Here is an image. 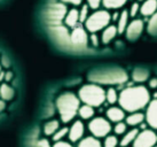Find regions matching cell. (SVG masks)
<instances>
[{
    "label": "cell",
    "mask_w": 157,
    "mask_h": 147,
    "mask_svg": "<svg viewBox=\"0 0 157 147\" xmlns=\"http://www.w3.org/2000/svg\"><path fill=\"white\" fill-rule=\"evenodd\" d=\"M13 73H12V71H6V73H5V82L6 83H8V82H10V81H12V79H13Z\"/></svg>",
    "instance_id": "f35d334b"
},
{
    "label": "cell",
    "mask_w": 157,
    "mask_h": 147,
    "mask_svg": "<svg viewBox=\"0 0 157 147\" xmlns=\"http://www.w3.org/2000/svg\"><path fill=\"white\" fill-rule=\"evenodd\" d=\"M90 6L88 5H82V8L79 9V21L84 23L90 16Z\"/></svg>",
    "instance_id": "f1b7e54d"
},
{
    "label": "cell",
    "mask_w": 157,
    "mask_h": 147,
    "mask_svg": "<svg viewBox=\"0 0 157 147\" xmlns=\"http://www.w3.org/2000/svg\"><path fill=\"white\" fill-rule=\"evenodd\" d=\"M150 101V92L144 85L124 89L118 97V104L125 112L134 113L146 108Z\"/></svg>",
    "instance_id": "6da1fadb"
},
{
    "label": "cell",
    "mask_w": 157,
    "mask_h": 147,
    "mask_svg": "<svg viewBox=\"0 0 157 147\" xmlns=\"http://www.w3.org/2000/svg\"><path fill=\"white\" fill-rule=\"evenodd\" d=\"M118 145H119V140L113 134H108L107 137H105V141L102 143L103 147H117Z\"/></svg>",
    "instance_id": "4316f807"
},
{
    "label": "cell",
    "mask_w": 157,
    "mask_h": 147,
    "mask_svg": "<svg viewBox=\"0 0 157 147\" xmlns=\"http://www.w3.org/2000/svg\"><path fill=\"white\" fill-rule=\"evenodd\" d=\"M118 97H119V94L116 91V89H113V87H109L105 91V101H108L110 105L118 102Z\"/></svg>",
    "instance_id": "d4e9b609"
},
{
    "label": "cell",
    "mask_w": 157,
    "mask_h": 147,
    "mask_svg": "<svg viewBox=\"0 0 157 147\" xmlns=\"http://www.w3.org/2000/svg\"><path fill=\"white\" fill-rule=\"evenodd\" d=\"M157 144V134L153 129H144L132 144L133 147H154Z\"/></svg>",
    "instance_id": "52a82bcc"
},
{
    "label": "cell",
    "mask_w": 157,
    "mask_h": 147,
    "mask_svg": "<svg viewBox=\"0 0 157 147\" xmlns=\"http://www.w3.org/2000/svg\"><path fill=\"white\" fill-rule=\"evenodd\" d=\"M87 5L93 10H98L102 6V0H87Z\"/></svg>",
    "instance_id": "1f68e13d"
},
{
    "label": "cell",
    "mask_w": 157,
    "mask_h": 147,
    "mask_svg": "<svg viewBox=\"0 0 157 147\" xmlns=\"http://www.w3.org/2000/svg\"><path fill=\"white\" fill-rule=\"evenodd\" d=\"M154 147H157V145H155V146H154Z\"/></svg>",
    "instance_id": "f6af8a7d"
},
{
    "label": "cell",
    "mask_w": 157,
    "mask_h": 147,
    "mask_svg": "<svg viewBox=\"0 0 157 147\" xmlns=\"http://www.w3.org/2000/svg\"><path fill=\"white\" fill-rule=\"evenodd\" d=\"M84 134H85V124L83 123V121L77 120L69 128L68 138L71 143H78L79 140L84 138Z\"/></svg>",
    "instance_id": "30bf717a"
},
{
    "label": "cell",
    "mask_w": 157,
    "mask_h": 147,
    "mask_svg": "<svg viewBox=\"0 0 157 147\" xmlns=\"http://www.w3.org/2000/svg\"><path fill=\"white\" fill-rule=\"evenodd\" d=\"M149 87L150 89H153V90H155V89H157V77H153L149 79Z\"/></svg>",
    "instance_id": "8d00e7d4"
},
{
    "label": "cell",
    "mask_w": 157,
    "mask_h": 147,
    "mask_svg": "<svg viewBox=\"0 0 157 147\" xmlns=\"http://www.w3.org/2000/svg\"><path fill=\"white\" fill-rule=\"evenodd\" d=\"M90 42H91V44L94 47H98L100 45V38H99V36H98L96 32L91 34V36H90Z\"/></svg>",
    "instance_id": "d6a6232c"
},
{
    "label": "cell",
    "mask_w": 157,
    "mask_h": 147,
    "mask_svg": "<svg viewBox=\"0 0 157 147\" xmlns=\"http://www.w3.org/2000/svg\"><path fill=\"white\" fill-rule=\"evenodd\" d=\"M0 71H1V65H0Z\"/></svg>",
    "instance_id": "ee69618b"
},
{
    "label": "cell",
    "mask_w": 157,
    "mask_h": 147,
    "mask_svg": "<svg viewBox=\"0 0 157 147\" xmlns=\"http://www.w3.org/2000/svg\"><path fill=\"white\" fill-rule=\"evenodd\" d=\"M136 1H138V2H141V1H144V0H136Z\"/></svg>",
    "instance_id": "7bdbcfd3"
},
{
    "label": "cell",
    "mask_w": 157,
    "mask_h": 147,
    "mask_svg": "<svg viewBox=\"0 0 157 147\" xmlns=\"http://www.w3.org/2000/svg\"><path fill=\"white\" fill-rule=\"evenodd\" d=\"M128 0H102L105 9H119L124 7Z\"/></svg>",
    "instance_id": "cb8c5ba5"
},
{
    "label": "cell",
    "mask_w": 157,
    "mask_h": 147,
    "mask_svg": "<svg viewBox=\"0 0 157 147\" xmlns=\"http://www.w3.org/2000/svg\"><path fill=\"white\" fill-rule=\"evenodd\" d=\"M147 30H148V32L150 34V35L157 36V12L150 16Z\"/></svg>",
    "instance_id": "484cf974"
},
{
    "label": "cell",
    "mask_w": 157,
    "mask_h": 147,
    "mask_svg": "<svg viewBox=\"0 0 157 147\" xmlns=\"http://www.w3.org/2000/svg\"><path fill=\"white\" fill-rule=\"evenodd\" d=\"M35 147H52V145H51V143L48 141L47 139H39L38 141H37V144H36Z\"/></svg>",
    "instance_id": "836d02e7"
},
{
    "label": "cell",
    "mask_w": 157,
    "mask_h": 147,
    "mask_svg": "<svg viewBox=\"0 0 157 147\" xmlns=\"http://www.w3.org/2000/svg\"><path fill=\"white\" fill-rule=\"evenodd\" d=\"M79 10L77 8H70L68 9L66 16H64V23L68 28L74 29L78 26L79 23Z\"/></svg>",
    "instance_id": "5bb4252c"
},
{
    "label": "cell",
    "mask_w": 157,
    "mask_h": 147,
    "mask_svg": "<svg viewBox=\"0 0 157 147\" xmlns=\"http://www.w3.org/2000/svg\"><path fill=\"white\" fill-rule=\"evenodd\" d=\"M110 22H111V14L108 12V9H98L90 14L87 20L84 22V26L88 32L93 34L102 31L105 26H109Z\"/></svg>",
    "instance_id": "5b68a950"
},
{
    "label": "cell",
    "mask_w": 157,
    "mask_h": 147,
    "mask_svg": "<svg viewBox=\"0 0 157 147\" xmlns=\"http://www.w3.org/2000/svg\"><path fill=\"white\" fill-rule=\"evenodd\" d=\"M128 18H130V13H128L127 9H124L122 13H119L117 24H116L119 35H122V34L125 32V29H126L127 24H128Z\"/></svg>",
    "instance_id": "e0dca14e"
},
{
    "label": "cell",
    "mask_w": 157,
    "mask_h": 147,
    "mask_svg": "<svg viewBox=\"0 0 157 147\" xmlns=\"http://www.w3.org/2000/svg\"><path fill=\"white\" fill-rule=\"evenodd\" d=\"M4 79H5V71L1 70V71H0V82H2Z\"/></svg>",
    "instance_id": "b9f144b4"
},
{
    "label": "cell",
    "mask_w": 157,
    "mask_h": 147,
    "mask_svg": "<svg viewBox=\"0 0 157 147\" xmlns=\"http://www.w3.org/2000/svg\"><path fill=\"white\" fill-rule=\"evenodd\" d=\"M144 117H146L144 120L147 122V125L150 126V129L157 130V99L149 101Z\"/></svg>",
    "instance_id": "8fae6325"
},
{
    "label": "cell",
    "mask_w": 157,
    "mask_h": 147,
    "mask_svg": "<svg viewBox=\"0 0 157 147\" xmlns=\"http://www.w3.org/2000/svg\"><path fill=\"white\" fill-rule=\"evenodd\" d=\"M149 78V71L144 68H136L132 73V79L136 83H144Z\"/></svg>",
    "instance_id": "7402d4cb"
},
{
    "label": "cell",
    "mask_w": 157,
    "mask_h": 147,
    "mask_svg": "<svg viewBox=\"0 0 157 147\" xmlns=\"http://www.w3.org/2000/svg\"><path fill=\"white\" fill-rule=\"evenodd\" d=\"M127 74L122 69H103L90 74V81L95 84H122L127 81Z\"/></svg>",
    "instance_id": "277c9868"
},
{
    "label": "cell",
    "mask_w": 157,
    "mask_h": 147,
    "mask_svg": "<svg viewBox=\"0 0 157 147\" xmlns=\"http://www.w3.org/2000/svg\"><path fill=\"white\" fill-rule=\"evenodd\" d=\"M0 99H1V98H0Z\"/></svg>",
    "instance_id": "bcb514c9"
},
{
    "label": "cell",
    "mask_w": 157,
    "mask_h": 147,
    "mask_svg": "<svg viewBox=\"0 0 157 147\" xmlns=\"http://www.w3.org/2000/svg\"><path fill=\"white\" fill-rule=\"evenodd\" d=\"M9 66H10V62H9L8 58H6V56H1V67L8 68Z\"/></svg>",
    "instance_id": "74e56055"
},
{
    "label": "cell",
    "mask_w": 157,
    "mask_h": 147,
    "mask_svg": "<svg viewBox=\"0 0 157 147\" xmlns=\"http://www.w3.org/2000/svg\"><path fill=\"white\" fill-rule=\"evenodd\" d=\"M107 118L113 123H118L122 122L123 120H125V110L119 106V107H110L107 113Z\"/></svg>",
    "instance_id": "7c38bea8"
},
{
    "label": "cell",
    "mask_w": 157,
    "mask_h": 147,
    "mask_svg": "<svg viewBox=\"0 0 157 147\" xmlns=\"http://www.w3.org/2000/svg\"><path fill=\"white\" fill-rule=\"evenodd\" d=\"M118 16H119V13H113V15L111 16V21H116V20H118Z\"/></svg>",
    "instance_id": "60d3db41"
},
{
    "label": "cell",
    "mask_w": 157,
    "mask_h": 147,
    "mask_svg": "<svg viewBox=\"0 0 157 147\" xmlns=\"http://www.w3.org/2000/svg\"><path fill=\"white\" fill-rule=\"evenodd\" d=\"M157 12V0H144L142 5H140V14L148 18Z\"/></svg>",
    "instance_id": "4fadbf2b"
},
{
    "label": "cell",
    "mask_w": 157,
    "mask_h": 147,
    "mask_svg": "<svg viewBox=\"0 0 157 147\" xmlns=\"http://www.w3.org/2000/svg\"><path fill=\"white\" fill-rule=\"evenodd\" d=\"M94 107H92L90 105H82L78 109V115L82 120H91L94 117Z\"/></svg>",
    "instance_id": "603a6c76"
},
{
    "label": "cell",
    "mask_w": 157,
    "mask_h": 147,
    "mask_svg": "<svg viewBox=\"0 0 157 147\" xmlns=\"http://www.w3.org/2000/svg\"><path fill=\"white\" fill-rule=\"evenodd\" d=\"M144 114L141 112H134V113H130V115H127L125 117V123L130 126H138L140 125L141 123H144Z\"/></svg>",
    "instance_id": "2e32d148"
},
{
    "label": "cell",
    "mask_w": 157,
    "mask_h": 147,
    "mask_svg": "<svg viewBox=\"0 0 157 147\" xmlns=\"http://www.w3.org/2000/svg\"><path fill=\"white\" fill-rule=\"evenodd\" d=\"M70 39H71V43L74 44L75 46H77V47H85L88 44L87 30L84 29L83 26H77L76 28L72 29Z\"/></svg>",
    "instance_id": "9c48e42d"
},
{
    "label": "cell",
    "mask_w": 157,
    "mask_h": 147,
    "mask_svg": "<svg viewBox=\"0 0 157 147\" xmlns=\"http://www.w3.org/2000/svg\"><path fill=\"white\" fill-rule=\"evenodd\" d=\"M113 126L110 124V121L102 116L93 117L88 123V131L92 136L96 138H105L111 132Z\"/></svg>",
    "instance_id": "8992f818"
},
{
    "label": "cell",
    "mask_w": 157,
    "mask_h": 147,
    "mask_svg": "<svg viewBox=\"0 0 157 147\" xmlns=\"http://www.w3.org/2000/svg\"><path fill=\"white\" fill-rule=\"evenodd\" d=\"M68 132H69V128H67V126L60 128V129L57 130L56 132L52 136L53 141L55 143V141H60V140H62L66 136H68Z\"/></svg>",
    "instance_id": "83f0119b"
},
{
    "label": "cell",
    "mask_w": 157,
    "mask_h": 147,
    "mask_svg": "<svg viewBox=\"0 0 157 147\" xmlns=\"http://www.w3.org/2000/svg\"><path fill=\"white\" fill-rule=\"evenodd\" d=\"M61 128L59 120H49L44 124V133L47 137H52L57 130Z\"/></svg>",
    "instance_id": "d6986e66"
},
{
    "label": "cell",
    "mask_w": 157,
    "mask_h": 147,
    "mask_svg": "<svg viewBox=\"0 0 157 147\" xmlns=\"http://www.w3.org/2000/svg\"><path fill=\"white\" fill-rule=\"evenodd\" d=\"M118 35L117 26L113 24H109L108 26H105L102 30V35H101V43L102 44H109L110 42H113V39L116 38V36Z\"/></svg>",
    "instance_id": "9a60e30c"
},
{
    "label": "cell",
    "mask_w": 157,
    "mask_h": 147,
    "mask_svg": "<svg viewBox=\"0 0 157 147\" xmlns=\"http://www.w3.org/2000/svg\"><path fill=\"white\" fill-rule=\"evenodd\" d=\"M77 147H103L99 138H96L94 136H88L85 137L82 140L78 141V146Z\"/></svg>",
    "instance_id": "ffe728a7"
},
{
    "label": "cell",
    "mask_w": 157,
    "mask_h": 147,
    "mask_svg": "<svg viewBox=\"0 0 157 147\" xmlns=\"http://www.w3.org/2000/svg\"><path fill=\"white\" fill-rule=\"evenodd\" d=\"M78 98L80 102L85 105H90L92 107H100L105 101V90L95 83L85 84L79 89Z\"/></svg>",
    "instance_id": "3957f363"
},
{
    "label": "cell",
    "mask_w": 157,
    "mask_h": 147,
    "mask_svg": "<svg viewBox=\"0 0 157 147\" xmlns=\"http://www.w3.org/2000/svg\"><path fill=\"white\" fill-rule=\"evenodd\" d=\"M128 13H130V18H133L140 13V4L138 1H135V2H133L131 5V8L128 10Z\"/></svg>",
    "instance_id": "4dcf8cb0"
},
{
    "label": "cell",
    "mask_w": 157,
    "mask_h": 147,
    "mask_svg": "<svg viewBox=\"0 0 157 147\" xmlns=\"http://www.w3.org/2000/svg\"><path fill=\"white\" fill-rule=\"evenodd\" d=\"M61 1L68 5H74V6H78L83 2V0H61Z\"/></svg>",
    "instance_id": "d590c367"
},
{
    "label": "cell",
    "mask_w": 157,
    "mask_h": 147,
    "mask_svg": "<svg viewBox=\"0 0 157 147\" xmlns=\"http://www.w3.org/2000/svg\"><path fill=\"white\" fill-rule=\"evenodd\" d=\"M6 108V101L2 99H0V112H2Z\"/></svg>",
    "instance_id": "ab89813d"
},
{
    "label": "cell",
    "mask_w": 157,
    "mask_h": 147,
    "mask_svg": "<svg viewBox=\"0 0 157 147\" xmlns=\"http://www.w3.org/2000/svg\"><path fill=\"white\" fill-rule=\"evenodd\" d=\"M15 95V91L12 86H9L8 84L2 83L0 84V98L5 101H10Z\"/></svg>",
    "instance_id": "44dd1931"
},
{
    "label": "cell",
    "mask_w": 157,
    "mask_h": 147,
    "mask_svg": "<svg viewBox=\"0 0 157 147\" xmlns=\"http://www.w3.org/2000/svg\"><path fill=\"white\" fill-rule=\"evenodd\" d=\"M55 105L61 121L67 124L78 115L80 100L78 95H76L72 92H63L57 97Z\"/></svg>",
    "instance_id": "7a4b0ae2"
},
{
    "label": "cell",
    "mask_w": 157,
    "mask_h": 147,
    "mask_svg": "<svg viewBox=\"0 0 157 147\" xmlns=\"http://www.w3.org/2000/svg\"><path fill=\"white\" fill-rule=\"evenodd\" d=\"M52 147H74L68 141H64V140H60V141H55L53 144Z\"/></svg>",
    "instance_id": "e575fe53"
},
{
    "label": "cell",
    "mask_w": 157,
    "mask_h": 147,
    "mask_svg": "<svg viewBox=\"0 0 157 147\" xmlns=\"http://www.w3.org/2000/svg\"><path fill=\"white\" fill-rule=\"evenodd\" d=\"M126 131H127V124L123 121L116 123L115 126H113V132L116 134H118V136H123Z\"/></svg>",
    "instance_id": "f546056e"
},
{
    "label": "cell",
    "mask_w": 157,
    "mask_h": 147,
    "mask_svg": "<svg viewBox=\"0 0 157 147\" xmlns=\"http://www.w3.org/2000/svg\"><path fill=\"white\" fill-rule=\"evenodd\" d=\"M144 23L142 20L140 18H133V21L128 22L126 29H125V34H126V38L130 42H134L139 38L141 34L144 32Z\"/></svg>",
    "instance_id": "ba28073f"
},
{
    "label": "cell",
    "mask_w": 157,
    "mask_h": 147,
    "mask_svg": "<svg viewBox=\"0 0 157 147\" xmlns=\"http://www.w3.org/2000/svg\"><path fill=\"white\" fill-rule=\"evenodd\" d=\"M138 133H139V130L136 129V128L130 130V131H126L125 133L123 134V138L121 139V141H119V146L127 147L128 145L133 144V141H134V139L136 138Z\"/></svg>",
    "instance_id": "ac0fdd59"
}]
</instances>
